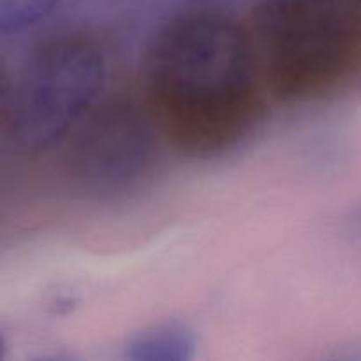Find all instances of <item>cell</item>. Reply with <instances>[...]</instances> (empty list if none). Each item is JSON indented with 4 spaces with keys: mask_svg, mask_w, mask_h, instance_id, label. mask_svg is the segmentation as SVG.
Masks as SVG:
<instances>
[{
    "mask_svg": "<svg viewBox=\"0 0 361 361\" xmlns=\"http://www.w3.org/2000/svg\"><path fill=\"white\" fill-rule=\"evenodd\" d=\"M247 32L261 83L282 102L331 97L361 67V16L351 0H257Z\"/></svg>",
    "mask_w": 361,
    "mask_h": 361,
    "instance_id": "cell-2",
    "label": "cell"
},
{
    "mask_svg": "<svg viewBox=\"0 0 361 361\" xmlns=\"http://www.w3.org/2000/svg\"><path fill=\"white\" fill-rule=\"evenodd\" d=\"M145 83L155 126L190 157L235 147L263 111L249 32L215 11L180 14L159 28Z\"/></svg>",
    "mask_w": 361,
    "mask_h": 361,
    "instance_id": "cell-1",
    "label": "cell"
},
{
    "mask_svg": "<svg viewBox=\"0 0 361 361\" xmlns=\"http://www.w3.org/2000/svg\"><path fill=\"white\" fill-rule=\"evenodd\" d=\"M59 0H0V32L18 34L44 20Z\"/></svg>",
    "mask_w": 361,
    "mask_h": 361,
    "instance_id": "cell-6",
    "label": "cell"
},
{
    "mask_svg": "<svg viewBox=\"0 0 361 361\" xmlns=\"http://www.w3.org/2000/svg\"><path fill=\"white\" fill-rule=\"evenodd\" d=\"M356 228H358V231L361 235V212L358 214V217H356Z\"/></svg>",
    "mask_w": 361,
    "mask_h": 361,
    "instance_id": "cell-7",
    "label": "cell"
},
{
    "mask_svg": "<svg viewBox=\"0 0 361 361\" xmlns=\"http://www.w3.org/2000/svg\"><path fill=\"white\" fill-rule=\"evenodd\" d=\"M197 341L182 324H159L134 335L126 345V358L133 361H189L196 355Z\"/></svg>",
    "mask_w": 361,
    "mask_h": 361,
    "instance_id": "cell-5",
    "label": "cell"
},
{
    "mask_svg": "<svg viewBox=\"0 0 361 361\" xmlns=\"http://www.w3.org/2000/svg\"><path fill=\"white\" fill-rule=\"evenodd\" d=\"M154 116L133 101L113 99L78 122L63 152L73 189L90 200L126 197L150 178L157 162Z\"/></svg>",
    "mask_w": 361,
    "mask_h": 361,
    "instance_id": "cell-4",
    "label": "cell"
},
{
    "mask_svg": "<svg viewBox=\"0 0 361 361\" xmlns=\"http://www.w3.org/2000/svg\"><path fill=\"white\" fill-rule=\"evenodd\" d=\"M106 78L104 53L85 35H62L35 49L16 81H4V140L25 154L59 143L94 104Z\"/></svg>",
    "mask_w": 361,
    "mask_h": 361,
    "instance_id": "cell-3",
    "label": "cell"
}]
</instances>
